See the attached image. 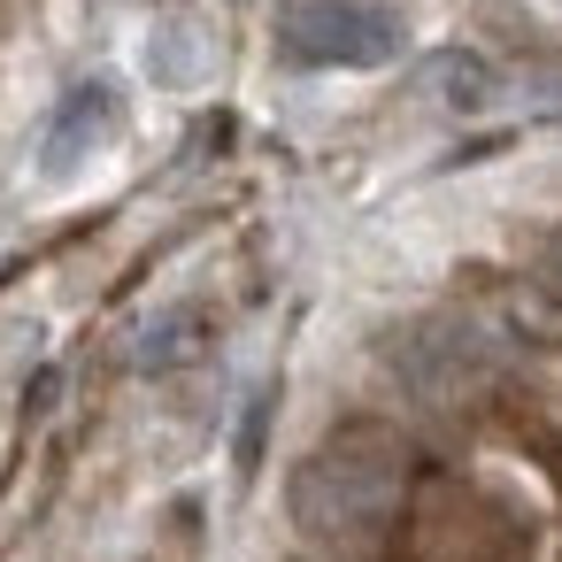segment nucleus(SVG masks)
Here are the masks:
<instances>
[{
	"mask_svg": "<svg viewBox=\"0 0 562 562\" xmlns=\"http://www.w3.org/2000/svg\"><path fill=\"white\" fill-rule=\"evenodd\" d=\"M385 370L424 408H477L501 378V355H493L485 324H470V316H416L385 339Z\"/></svg>",
	"mask_w": 562,
	"mask_h": 562,
	"instance_id": "f03ea898",
	"label": "nucleus"
},
{
	"mask_svg": "<svg viewBox=\"0 0 562 562\" xmlns=\"http://www.w3.org/2000/svg\"><path fill=\"white\" fill-rule=\"evenodd\" d=\"M193 347H201V324H193V316H170V324H155V331L132 347V362H139V370H170V362H186Z\"/></svg>",
	"mask_w": 562,
	"mask_h": 562,
	"instance_id": "6e6552de",
	"label": "nucleus"
},
{
	"mask_svg": "<svg viewBox=\"0 0 562 562\" xmlns=\"http://www.w3.org/2000/svg\"><path fill=\"white\" fill-rule=\"evenodd\" d=\"M278 47L308 70H378L401 55V24L385 9H370V0H301Z\"/></svg>",
	"mask_w": 562,
	"mask_h": 562,
	"instance_id": "20e7f679",
	"label": "nucleus"
},
{
	"mask_svg": "<svg viewBox=\"0 0 562 562\" xmlns=\"http://www.w3.org/2000/svg\"><path fill=\"white\" fill-rule=\"evenodd\" d=\"M431 93H439L447 109H477V101L493 93V78H485L477 55H439V63H431Z\"/></svg>",
	"mask_w": 562,
	"mask_h": 562,
	"instance_id": "0eeeda50",
	"label": "nucleus"
},
{
	"mask_svg": "<svg viewBox=\"0 0 562 562\" xmlns=\"http://www.w3.org/2000/svg\"><path fill=\"white\" fill-rule=\"evenodd\" d=\"M416 493V454L393 424H339L308 447V462L285 485V508L308 547L324 554H370Z\"/></svg>",
	"mask_w": 562,
	"mask_h": 562,
	"instance_id": "f257e3e1",
	"label": "nucleus"
},
{
	"mask_svg": "<svg viewBox=\"0 0 562 562\" xmlns=\"http://www.w3.org/2000/svg\"><path fill=\"white\" fill-rule=\"evenodd\" d=\"M147 70H155V86L193 93V86H209L224 70V32L209 16H162L155 40H147Z\"/></svg>",
	"mask_w": 562,
	"mask_h": 562,
	"instance_id": "39448f33",
	"label": "nucleus"
},
{
	"mask_svg": "<svg viewBox=\"0 0 562 562\" xmlns=\"http://www.w3.org/2000/svg\"><path fill=\"white\" fill-rule=\"evenodd\" d=\"M401 516H408V562H516L524 554L516 516L493 493H470L447 477L424 485Z\"/></svg>",
	"mask_w": 562,
	"mask_h": 562,
	"instance_id": "7ed1b4c3",
	"label": "nucleus"
},
{
	"mask_svg": "<svg viewBox=\"0 0 562 562\" xmlns=\"http://www.w3.org/2000/svg\"><path fill=\"white\" fill-rule=\"evenodd\" d=\"M116 132V86L109 78H93V86H78L63 109H55V124H47V147H40V170L47 178H70L101 139Z\"/></svg>",
	"mask_w": 562,
	"mask_h": 562,
	"instance_id": "423d86ee",
	"label": "nucleus"
},
{
	"mask_svg": "<svg viewBox=\"0 0 562 562\" xmlns=\"http://www.w3.org/2000/svg\"><path fill=\"white\" fill-rule=\"evenodd\" d=\"M539 93H547V101H562V63H554V70L539 78Z\"/></svg>",
	"mask_w": 562,
	"mask_h": 562,
	"instance_id": "1a4fd4ad",
	"label": "nucleus"
}]
</instances>
